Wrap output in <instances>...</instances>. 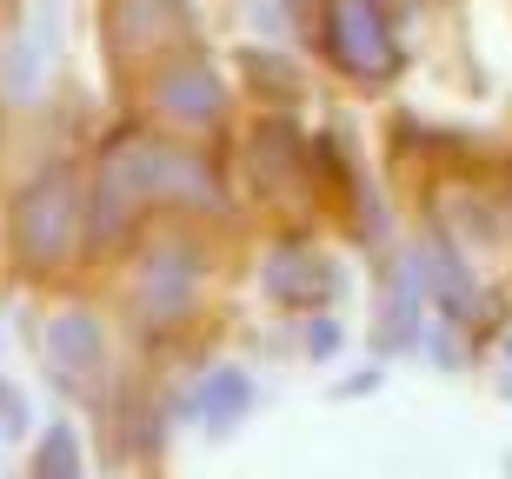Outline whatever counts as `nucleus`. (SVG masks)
Instances as JSON below:
<instances>
[{
	"instance_id": "nucleus-3",
	"label": "nucleus",
	"mask_w": 512,
	"mask_h": 479,
	"mask_svg": "<svg viewBox=\"0 0 512 479\" xmlns=\"http://www.w3.org/2000/svg\"><path fill=\"white\" fill-rule=\"evenodd\" d=\"M320 40H326V54H333V67L353 80H393L399 74V40L386 27L380 0H326Z\"/></svg>"
},
{
	"instance_id": "nucleus-9",
	"label": "nucleus",
	"mask_w": 512,
	"mask_h": 479,
	"mask_svg": "<svg viewBox=\"0 0 512 479\" xmlns=\"http://www.w3.org/2000/svg\"><path fill=\"white\" fill-rule=\"evenodd\" d=\"M413 260H419V280L433 287L439 313H446L453 326H466V320H473L479 293H473V273H466V260H459V253L446 247V240H433V247H426V253H413Z\"/></svg>"
},
{
	"instance_id": "nucleus-2",
	"label": "nucleus",
	"mask_w": 512,
	"mask_h": 479,
	"mask_svg": "<svg viewBox=\"0 0 512 479\" xmlns=\"http://www.w3.org/2000/svg\"><path fill=\"white\" fill-rule=\"evenodd\" d=\"M74 240H80V180L67 160H47L14 200V260L27 273H60Z\"/></svg>"
},
{
	"instance_id": "nucleus-20",
	"label": "nucleus",
	"mask_w": 512,
	"mask_h": 479,
	"mask_svg": "<svg viewBox=\"0 0 512 479\" xmlns=\"http://www.w3.org/2000/svg\"><path fill=\"white\" fill-rule=\"evenodd\" d=\"M506 360H512V340H506Z\"/></svg>"
},
{
	"instance_id": "nucleus-15",
	"label": "nucleus",
	"mask_w": 512,
	"mask_h": 479,
	"mask_svg": "<svg viewBox=\"0 0 512 479\" xmlns=\"http://www.w3.org/2000/svg\"><path fill=\"white\" fill-rule=\"evenodd\" d=\"M247 74L260 80V87H273V94H293V87H300V74H293L286 60H273L266 47H247Z\"/></svg>"
},
{
	"instance_id": "nucleus-18",
	"label": "nucleus",
	"mask_w": 512,
	"mask_h": 479,
	"mask_svg": "<svg viewBox=\"0 0 512 479\" xmlns=\"http://www.w3.org/2000/svg\"><path fill=\"white\" fill-rule=\"evenodd\" d=\"M373 386H380V366H360V373H353V380H340L333 393H340V400H346V393L360 400V393H373Z\"/></svg>"
},
{
	"instance_id": "nucleus-5",
	"label": "nucleus",
	"mask_w": 512,
	"mask_h": 479,
	"mask_svg": "<svg viewBox=\"0 0 512 479\" xmlns=\"http://www.w3.org/2000/svg\"><path fill=\"white\" fill-rule=\"evenodd\" d=\"M193 280H200V267H193V253L180 247V240H167V247L147 253V267H140V287H133V300H140V313H147V326H167L187 313V293Z\"/></svg>"
},
{
	"instance_id": "nucleus-7",
	"label": "nucleus",
	"mask_w": 512,
	"mask_h": 479,
	"mask_svg": "<svg viewBox=\"0 0 512 479\" xmlns=\"http://www.w3.org/2000/svg\"><path fill=\"white\" fill-rule=\"evenodd\" d=\"M266 293L280 307H320V300L340 293V273L326 267V260H313V253H300V247H280L266 260Z\"/></svg>"
},
{
	"instance_id": "nucleus-1",
	"label": "nucleus",
	"mask_w": 512,
	"mask_h": 479,
	"mask_svg": "<svg viewBox=\"0 0 512 479\" xmlns=\"http://www.w3.org/2000/svg\"><path fill=\"white\" fill-rule=\"evenodd\" d=\"M153 193H173V200H213V180L200 160H180L173 147L147 134H120L107 154H100V187H94V233L114 240L133 213L147 207Z\"/></svg>"
},
{
	"instance_id": "nucleus-16",
	"label": "nucleus",
	"mask_w": 512,
	"mask_h": 479,
	"mask_svg": "<svg viewBox=\"0 0 512 479\" xmlns=\"http://www.w3.org/2000/svg\"><path fill=\"white\" fill-rule=\"evenodd\" d=\"M27 433V406H20V386L0 380V440H20Z\"/></svg>"
},
{
	"instance_id": "nucleus-14",
	"label": "nucleus",
	"mask_w": 512,
	"mask_h": 479,
	"mask_svg": "<svg viewBox=\"0 0 512 479\" xmlns=\"http://www.w3.org/2000/svg\"><path fill=\"white\" fill-rule=\"evenodd\" d=\"M40 47H47V27L27 40H14V60H7V94H34V80H40Z\"/></svg>"
},
{
	"instance_id": "nucleus-6",
	"label": "nucleus",
	"mask_w": 512,
	"mask_h": 479,
	"mask_svg": "<svg viewBox=\"0 0 512 479\" xmlns=\"http://www.w3.org/2000/svg\"><path fill=\"white\" fill-rule=\"evenodd\" d=\"M47 360H54V373L67 386H74V380H94L100 360H107V340H100V320H94V313H80V307L54 313V326H47Z\"/></svg>"
},
{
	"instance_id": "nucleus-13",
	"label": "nucleus",
	"mask_w": 512,
	"mask_h": 479,
	"mask_svg": "<svg viewBox=\"0 0 512 479\" xmlns=\"http://www.w3.org/2000/svg\"><path fill=\"white\" fill-rule=\"evenodd\" d=\"M34 479H80V433L67 420H54L34 446Z\"/></svg>"
},
{
	"instance_id": "nucleus-8",
	"label": "nucleus",
	"mask_w": 512,
	"mask_h": 479,
	"mask_svg": "<svg viewBox=\"0 0 512 479\" xmlns=\"http://www.w3.org/2000/svg\"><path fill=\"white\" fill-rule=\"evenodd\" d=\"M187 0H114V20H107V34L114 47H160L187 27Z\"/></svg>"
},
{
	"instance_id": "nucleus-19",
	"label": "nucleus",
	"mask_w": 512,
	"mask_h": 479,
	"mask_svg": "<svg viewBox=\"0 0 512 479\" xmlns=\"http://www.w3.org/2000/svg\"><path fill=\"white\" fill-rule=\"evenodd\" d=\"M286 7H293V14H313V7H320V0H286Z\"/></svg>"
},
{
	"instance_id": "nucleus-4",
	"label": "nucleus",
	"mask_w": 512,
	"mask_h": 479,
	"mask_svg": "<svg viewBox=\"0 0 512 479\" xmlns=\"http://www.w3.org/2000/svg\"><path fill=\"white\" fill-rule=\"evenodd\" d=\"M153 107H160L173 127H213V120L227 114V87L213 74V60L180 54L153 74Z\"/></svg>"
},
{
	"instance_id": "nucleus-12",
	"label": "nucleus",
	"mask_w": 512,
	"mask_h": 479,
	"mask_svg": "<svg viewBox=\"0 0 512 479\" xmlns=\"http://www.w3.org/2000/svg\"><path fill=\"white\" fill-rule=\"evenodd\" d=\"M253 173H260V187H280L286 173L300 167V134L286 127V120H266V127H253Z\"/></svg>"
},
{
	"instance_id": "nucleus-10",
	"label": "nucleus",
	"mask_w": 512,
	"mask_h": 479,
	"mask_svg": "<svg viewBox=\"0 0 512 479\" xmlns=\"http://www.w3.org/2000/svg\"><path fill=\"white\" fill-rule=\"evenodd\" d=\"M253 406V373H240V366H220V373H207V386L193 393V400H180V413H193V420H207L213 433H227L240 413Z\"/></svg>"
},
{
	"instance_id": "nucleus-17",
	"label": "nucleus",
	"mask_w": 512,
	"mask_h": 479,
	"mask_svg": "<svg viewBox=\"0 0 512 479\" xmlns=\"http://www.w3.org/2000/svg\"><path fill=\"white\" fill-rule=\"evenodd\" d=\"M333 346H340V320H313L306 326V353H313V360H326Z\"/></svg>"
},
{
	"instance_id": "nucleus-11",
	"label": "nucleus",
	"mask_w": 512,
	"mask_h": 479,
	"mask_svg": "<svg viewBox=\"0 0 512 479\" xmlns=\"http://www.w3.org/2000/svg\"><path fill=\"white\" fill-rule=\"evenodd\" d=\"M419 293H426V280H419V260H406V267L393 273V287H386V326L380 340L386 346H419Z\"/></svg>"
}]
</instances>
